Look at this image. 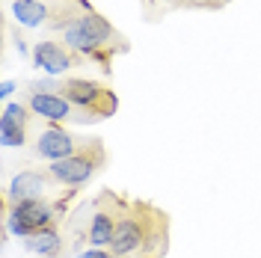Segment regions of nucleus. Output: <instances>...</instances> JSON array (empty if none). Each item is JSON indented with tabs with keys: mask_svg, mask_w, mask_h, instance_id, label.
Returning a JSON list of instances; mask_svg holds the SVG:
<instances>
[{
	"mask_svg": "<svg viewBox=\"0 0 261 258\" xmlns=\"http://www.w3.org/2000/svg\"><path fill=\"white\" fill-rule=\"evenodd\" d=\"M81 145H83L81 137H74L71 131L60 128V125H48V128L39 131V137H36V151H39L45 161H50V163L71 158Z\"/></svg>",
	"mask_w": 261,
	"mask_h": 258,
	"instance_id": "1a4fd4ad",
	"label": "nucleus"
},
{
	"mask_svg": "<svg viewBox=\"0 0 261 258\" xmlns=\"http://www.w3.org/2000/svg\"><path fill=\"white\" fill-rule=\"evenodd\" d=\"M166 249H169V217L148 202L125 199L110 252H116V255L143 252L146 258H161L166 255Z\"/></svg>",
	"mask_w": 261,
	"mask_h": 258,
	"instance_id": "f257e3e1",
	"label": "nucleus"
},
{
	"mask_svg": "<svg viewBox=\"0 0 261 258\" xmlns=\"http://www.w3.org/2000/svg\"><path fill=\"white\" fill-rule=\"evenodd\" d=\"M60 95L81 110L89 122H101V119H110L119 110V95H116L110 86L98 81H86V78H65L60 83Z\"/></svg>",
	"mask_w": 261,
	"mask_h": 258,
	"instance_id": "20e7f679",
	"label": "nucleus"
},
{
	"mask_svg": "<svg viewBox=\"0 0 261 258\" xmlns=\"http://www.w3.org/2000/svg\"><path fill=\"white\" fill-rule=\"evenodd\" d=\"M27 107L33 110L36 119H45L50 125H63V122H83V125H86V122H89L81 110H74V107H71L63 95H57V92H42V89H36V92H30V98H27Z\"/></svg>",
	"mask_w": 261,
	"mask_h": 258,
	"instance_id": "6e6552de",
	"label": "nucleus"
},
{
	"mask_svg": "<svg viewBox=\"0 0 261 258\" xmlns=\"http://www.w3.org/2000/svg\"><path fill=\"white\" fill-rule=\"evenodd\" d=\"M15 92V81H3V86H0V98H9Z\"/></svg>",
	"mask_w": 261,
	"mask_h": 258,
	"instance_id": "2eb2a0df",
	"label": "nucleus"
},
{
	"mask_svg": "<svg viewBox=\"0 0 261 258\" xmlns=\"http://www.w3.org/2000/svg\"><path fill=\"white\" fill-rule=\"evenodd\" d=\"M223 3H226V0H172V6H202V9H205V6H214V9H217V6H223Z\"/></svg>",
	"mask_w": 261,
	"mask_h": 258,
	"instance_id": "4468645a",
	"label": "nucleus"
},
{
	"mask_svg": "<svg viewBox=\"0 0 261 258\" xmlns=\"http://www.w3.org/2000/svg\"><path fill=\"white\" fill-rule=\"evenodd\" d=\"M63 42L74 50L77 57H86V60H95L104 71H113L110 63H113L116 54H125L128 50V39L116 30L113 24L101 12H86L83 18H77L68 30H63Z\"/></svg>",
	"mask_w": 261,
	"mask_h": 258,
	"instance_id": "f03ea898",
	"label": "nucleus"
},
{
	"mask_svg": "<svg viewBox=\"0 0 261 258\" xmlns=\"http://www.w3.org/2000/svg\"><path fill=\"white\" fill-rule=\"evenodd\" d=\"M24 246L42 258H57L63 252V238H60L57 226H50V228H42V231H33L30 238L24 241Z\"/></svg>",
	"mask_w": 261,
	"mask_h": 258,
	"instance_id": "ddd939ff",
	"label": "nucleus"
},
{
	"mask_svg": "<svg viewBox=\"0 0 261 258\" xmlns=\"http://www.w3.org/2000/svg\"><path fill=\"white\" fill-rule=\"evenodd\" d=\"M107 163V148L101 140H83V145L65 161H54L48 166V175L54 181H60L65 187H81L86 181H92V175H98Z\"/></svg>",
	"mask_w": 261,
	"mask_h": 258,
	"instance_id": "39448f33",
	"label": "nucleus"
},
{
	"mask_svg": "<svg viewBox=\"0 0 261 258\" xmlns=\"http://www.w3.org/2000/svg\"><path fill=\"white\" fill-rule=\"evenodd\" d=\"M122 205H125V196H116V193L98 196L92 220H89V228H86L89 246H95V249H110L113 235H116V223H119V214H122Z\"/></svg>",
	"mask_w": 261,
	"mask_h": 258,
	"instance_id": "0eeeda50",
	"label": "nucleus"
},
{
	"mask_svg": "<svg viewBox=\"0 0 261 258\" xmlns=\"http://www.w3.org/2000/svg\"><path fill=\"white\" fill-rule=\"evenodd\" d=\"M45 190H48L45 172L24 169V172H18L9 181V187H6V205H18V202H27V199H45Z\"/></svg>",
	"mask_w": 261,
	"mask_h": 258,
	"instance_id": "f8f14e48",
	"label": "nucleus"
},
{
	"mask_svg": "<svg viewBox=\"0 0 261 258\" xmlns=\"http://www.w3.org/2000/svg\"><path fill=\"white\" fill-rule=\"evenodd\" d=\"M36 119L33 110L27 104H18V101H9L3 107V116H0V140L6 148H18V145L27 143V134H30V122Z\"/></svg>",
	"mask_w": 261,
	"mask_h": 258,
	"instance_id": "9b49d317",
	"label": "nucleus"
},
{
	"mask_svg": "<svg viewBox=\"0 0 261 258\" xmlns=\"http://www.w3.org/2000/svg\"><path fill=\"white\" fill-rule=\"evenodd\" d=\"M77 258H81V255H77Z\"/></svg>",
	"mask_w": 261,
	"mask_h": 258,
	"instance_id": "f3484780",
	"label": "nucleus"
},
{
	"mask_svg": "<svg viewBox=\"0 0 261 258\" xmlns=\"http://www.w3.org/2000/svg\"><path fill=\"white\" fill-rule=\"evenodd\" d=\"M92 12L89 0H12V15L21 27L68 30L77 18Z\"/></svg>",
	"mask_w": 261,
	"mask_h": 258,
	"instance_id": "7ed1b4c3",
	"label": "nucleus"
},
{
	"mask_svg": "<svg viewBox=\"0 0 261 258\" xmlns=\"http://www.w3.org/2000/svg\"><path fill=\"white\" fill-rule=\"evenodd\" d=\"M81 63V57L68 48L65 42H50V39H42L39 45H33V65L48 71V74H63L68 68Z\"/></svg>",
	"mask_w": 261,
	"mask_h": 258,
	"instance_id": "9d476101",
	"label": "nucleus"
},
{
	"mask_svg": "<svg viewBox=\"0 0 261 258\" xmlns=\"http://www.w3.org/2000/svg\"><path fill=\"white\" fill-rule=\"evenodd\" d=\"M101 258H125V255H116V252H107V249H104V252H101Z\"/></svg>",
	"mask_w": 261,
	"mask_h": 258,
	"instance_id": "dca6fc26",
	"label": "nucleus"
},
{
	"mask_svg": "<svg viewBox=\"0 0 261 258\" xmlns=\"http://www.w3.org/2000/svg\"><path fill=\"white\" fill-rule=\"evenodd\" d=\"M65 205H68V199H57V202H50V199H27V202H18V205H6L9 231L18 235L21 241H27L33 231L57 226Z\"/></svg>",
	"mask_w": 261,
	"mask_h": 258,
	"instance_id": "423d86ee",
	"label": "nucleus"
}]
</instances>
